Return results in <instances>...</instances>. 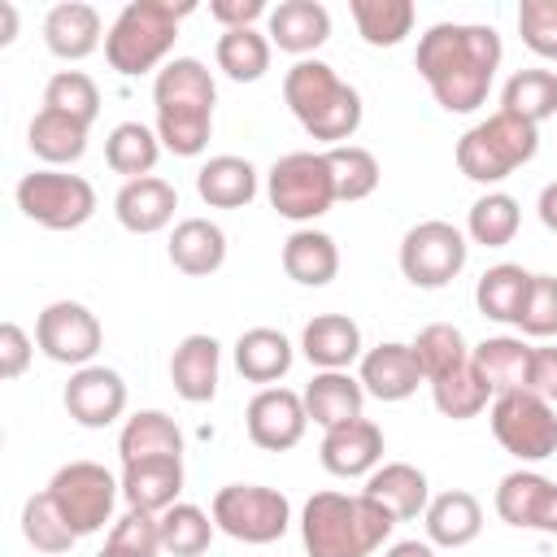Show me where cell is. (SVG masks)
<instances>
[{
  "instance_id": "7a4b0ae2",
  "label": "cell",
  "mask_w": 557,
  "mask_h": 557,
  "mask_svg": "<svg viewBox=\"0 0 557 557\" xmlns=\"http://www.w3.org/2000/svg\"><path fill=\"white\" fill-rule=\"evenodd\" d=\"M213 74L196 57H174L157 70L152 104H157V139L174 157H200L213 131Z\"/></svg>"
},
{
  "instance_id": "8d00e7d4",
  "label": "cell",
  "mask_w": 557,
  "mask_h": 557,
  "mask_svg": "<svg viewBox=\"0 0 557 557\" xmlns=\"http://www.w3.org/2000/svg\"><path fill=\"white\" fill-rule=\"evenodd\" d=\"M270 35H261L257 26H244V30H222L218 35V70L231 78V83H257L265 70H270Z\"/></svg>"
},
{
  "instance_id": "8992f818",
  "label": "cell",
  "mask_w": 557,
  "mask_h": 557,
  "mask_svg": "<svg viewBox=\"0 0 557 557\" xmlns=\"http://www.w3.org/2000/svg\"><path fill=\"white\" fill-rule=\"evenodd\" d=\"M540 148V126L496 109L492 117L474 122L461 139H457V170L470 178V183H505L518 165H527Z\"/></svg>"
},
{
  "instance_id": "5bb4252c",
  "label": "cell",
  "mask_w": 557,
  "mask_h": 557,
  "mask_svg": "<svg viewBox=\"0 0 557 557\" xmlns=\"http://www.w3.org/2000/svg\"><path fill=\"white\" fill-rule=\"evenodd\" d=\"M244 426H248V440L265 453H287L300 444L305 426H309V413H305V396L292 392V387H261L248 409H244Z\"/></svg>"
},
{
  "instance_id": "83f0119b",
  "label": "cell",
  "mask_w": 557,
  "mask_h": 557,
  "mask_svg": "<svg viewBox=\"0 0 557 557\" xmlns=\"http://www.w3.org/2000/svg\"><path fill=\"white\" fill-rule=\"evenodd\" d=\"M117 457H122V466L157 461V457H183V431L174 426L170 413L139 409L126 418V426L117 435Z\"/></svg>"
},
{
  "instance_id": "f1b7e54d",
  "label": "cell",
  "mask_w": 557,
  "mask_h": 557,
  "mask_svg": "<svg viewBox=\"0 0 557 557\" xmlns=\"http://www.w3.org/2000/svg\"><path fill=\"white\" fill-rule=\"evenodd\" d=\"M170 261L174 270L191 274V278H205L213 270H222L226 261V231L209 218H183L170 235Z\"/></svg>"
},
{
  "instance_id": "7bdbcfd3",
  "label": "cell",
  "mask_w": 557,
  "mask_h": 557,
  "mask_svg": "<svg viewBox=\"0 0 557 557\" xmlns=\"http://www.w3.org/2000/svg\"><path fill=\"white\" fill-rule=\"evenodd\" d=\"M518 222H522V209L509 191H487L470 205V218H466V235L483 248H505L513 235H518Z\"/></svg>"
},
{
  "instance_id": "f6af8a7d",
  "label": "cell",
  "mask_w": 557,
  "mask_h": 557,
  "mask_svg": "<svg viewBox=\"0 0 557 557\" xmlns=\"http://www.w3.org/2000/svg\"><path fill=\"white\" fill-rule=\"evenodd\" d=\"M22 535H26V544L39 548V553H70L74 540H78V535L70 531V522L61 518V509L52 505L48 492L26 496V505H22Z\"/></svg>"
},
{
  "instance_id": "7c38bea8",
  "label": "cell",
  "mask_w": 557,
  "mask_h": 557,
  "mask_svg": "<svg viewBox=\"0 0 557 557\" xmlns=\"http://www.w3.org/2000/svg\"><path fill=\"white\" fill-rule=\"evenodd\" d=\"M466 257H470L466 235L453 222H440V218H426V222L409 226L405 239H400V274L413 287H426V292L453 283L466 270Z\"/></svg>"
},
{
  "instance_id": "d4e9b609",
  "label": "cell",
  "mask_w": 557,
  "mask_h": 557,
  "mask_svg": "<svg viewBox=\"0 0 557 557\" xmlns=\"http://www.w3.org/2000/svg\"><path fill=\"white\" fill-rule=\"evenodd\" d=\"M300 352L318 370H348L361 357V326L348 313H318L300 331Z\"/></svg>"
},
{
  "instance_id": "277c9868",
  "label": "cell",
  "mask_w": 557,
  "mask_h": 557,
  "mask_svg": "<svg viewBox=\"0 0 557 557\" xmlns=\"http://www.w3.org/2000/svg\"><path fill=\"white\" fill-rule=\"evenodd\" d=\"M283 100L296 113V122L322 139L326 148H339L357 135L361 126V96L352 83H344L326 61L305 57L287 70L283 78Z\"/></svg>"
},
{
  "instance_id": "d6a6232c",
  "label": "cell",
  "mask_w": 557,
  "mask_h": 557,
  "mask_svg": "<svg viewBox=\"0 0 557 557\" xmlns=\"http://www.w3.org/2000/svg\"><path fill=\"white\" fill-rule=\"evenodd\" d=\"M235 370L248 383H265L274 387L287 370H292V339L274 326H252L235 339Z\"/></svg>"
},
{
  "instance_id": "cb8c5ba5",
  "label": "cell",
  "mask_w": 557,
  "mask_h": 557,
  "mask_svg": "<svg viewBox=\"0 0 557 557\" xmlns=\"http://www.w3.org/2000/svg\"><path fill=\"white\" fill-rule=\"evenodd\" d=\"M531 357H535V348L522 344L518 335H492V339L470 348V361H474L479 379L492 387V396L527 392L531 387Z\"/></svg>"
},
{
  "instance_id": "ac0fdd59",
  "label": "cell",
  "mask_w": 557,
  "mask_h": 557,
  "mask_svg": "<svg viewBox=\"0 0 557 557\" xmlns=\"http://www.w3.org/2000/svg\"><path fill=\"white\" fill-rule=\"evenodd\" d=\"M357 379H361L366 396H374V400H409L418 392V383H426L422 370H418L413 348L396 344V339L361 352V374Z\"/></svg>"
},
{
  "instance_id": "f907efd6",
  "label": "cell",
  "mask_w": 557,
  "mask_h": 557,
  "mask_svg": "<svg viewBox=\"0 0 557 557\" xmlns=\"http://www.w3.org/2000/svg\"><path fill=\"white\" fill-rule=\"evenodd\" d=\"M30 335L17 326V322H4L0 326V379H22L26 366H30Z\"/></svg>"
},
{
  "instance_id": "8fae6325",
  "label": "cell",
  "mask_w": 557,
  "mask_h": 557,
  "mask_svg": "<svg viewBox=\"0 0 557 557\" xmlns=\"http://www.w3.org/2000/svg\"><path fill=\"white\" fill-rule=\"evenodd\" d=\"M492 435L518 461H544L557 453V413L535 392H505L492 396Z\"/></svg>"
},
{
  "instance_id": "74e56055",
  "label": "cell",
  "mask_w": 557,
  "mask_h": 557,
  "mask_svg": "<svg viewBox=\"0 0 557 557\" xmlns=\"http://www.w3.org/2000/svg\"><path fill=\"white\" fill-rule=\"evenodd\" d=\"M527 287H531V274L522 265H513V261H500V265L483 270L479 287H474V305L492 322H518L522 300H527Z\"/></svg>"
},
{
  "instance_id": "f35d334b",
  "label": "cell",
  "mask_w": 557,
  "mask_h": 557,
  "mask_svg": "<svg viewBox=\"0 0 557 557\" xmlns=\"http://www.w3.org/2000/svg\"><path fill=\"white\" fill-rule=\"evenodd\" d=\"M500 109L540 126L548 117H557V74L553 70H518L509 74L505 91H500Z\"/></svg>"
},
{
  "instance_id": "9a60e30c",
  "label": "cell",
  "mask_w": 557,
  "mask_h": 557,
  "mask_svg": "<svg viewBox=\"0 0 557 557\" xmlns=\"http://www.w3.org/2000/svg\"><path fill=\"white\" fill-rule=\"evenodd\" d=\"M496 513L509 527L557 535V483L540 470H513L496 487Z\"/></svg>"
},
{
  "instance_id": "ab89813d",
  "label": "cell",
  "mask_w": 557,
  "mask_h": 557,
  "mask_svg": "<svg viewBox=\"0 0 557 557\" xmlns=\"http://www.w3.org/2000/svg\"><path fill=\"white\" fill-rule=\"evenodd\" d=\"M409 348H413L418 370H422L426 383H435V379H444V374H453L457 366L470 361V344H466V335H461L453 322H431V326H422Z\"/></svg>"
},
{
  "instance_id": "c3c4849f",
  "label": "cell",
  "mask_w": 557,
  "mask_h": 557,
  "mask_svg": "<svg viewBox=\"0 0 557 557\" xmlns=\"http://www.w3.org/2000/svg\"><path fill=\"white\" fill-rule=\"evenodd\" d=\"M513 326L531 339L557 335V274H531V287H527V300Z\"/></svg>"
},
{
  "instance_id": "681fc988",
  "label": "cell",
  "mask_w": 557,
  "mask_h": 557,
  "mask_svg": "<svg viewBox=\"0 0 557 557\" xmlns=\"http://www.w3.org/2000/svg\"><path fill=\"white\" fill-rule=\"evenodd\" d=\"M518 35L535 57L557 61V0H522L518 4Z\"/></svg>"
},
{
  "instance_id": "6f0895ef",
  "label": "cell",
  "mask_w": 557,
  "mask_h": 557,
  "mask_svg": "<svg viewBox=\"0 0 557 557\" xmlns=\"http://www.w3.org/2000/svg\"><path fill=\"white\" fill-rule=\"evenodd\" d=\"M96 557H113V553H109V548H100V553H96Z\"/></svg>"
},
{
  "instance_id": "e0dca14e",
  "label": "cell",
  "mask_w": 557,
  "mask_h": 557,
  "mask_svg": "<svg viewBox=\"0 0 557 557\" xmlns=\"http://www.w3.org/2000/svg\"><path fill=\"white\" fill-rule=\"evenodd\" d=\"M322 466L335 474V479H361V474H374L383 466V431L370 422V418H352L344 426H331L322 435V448H318Z\"/></svg>"
},
{
  "instance_id": "f5cc1de1",
  "label": "cell",
  "mask_w": 557,
  "mask_h": 557,
  "mask_svg": "<svg viewBox=\"0 0 557 557\" xmlns=\"http://www.w3.org/2000/svg\"><path fill=\"white\" fill-rule=\"evenodd\" d=\"M527 392L544 396L548 405L557 400V348H535V357H531V387Z\"/></svg>"
},
{
  "instance_id": "484cf974",
  "label": "cell",
  "mask_w": 557,
  "mask_h": 557,
  "mask_svg": "<svg viewBox=\"0 0 557 557\" xmlns=\"http://www.w3.org/2000/svg\"><path fill=\"white\" fill-rule=\"evenodd\" d=\"M300 396H305V413H309L322 431L361 418V405H366V387H361V379H352L348 370H318V374L305 383Z\"/></svg>"
},
{
  "instance_id": "52a82bcc",
  "label": "cell",
  "mask_w": 557,
  "mask_h": 557,
  "mask_svg": "<svg viewBox=\"0 0 557 557\" xmlns=\"http://www.w3.org/2000/svg\"><path fill=\"white\" fill-rule=\"evenodd\" d=\"M265 196L278 218L287 222H313L335 205V178L326 165V152H287L265 174Z\"/></svg>"
},
{
  "instance_id": "d590c367",
  "label": "cell",
  "mask_w": 557,
  "mask_h": 557,
  "mask_svg": "<svg viewBox=\"0 0 557 557\" xmlns=\"http://www.w3.org/2000/svg\"><path fill=\"white\" fill-rule=\"evenodd\" d=\"M157 157H161V139L144 122H117L109 131V139H104V161H109L113 174H126V183L131 178H148Z\"/></svg>"
},
{
  "instance_id": "ffe728a7",
  "label": "cell",
  "mask_w": 557,
  "mask_h": 557,
  "mask_svg": "<svg viewBox=\"0 0 557 557\" xmlns=\"http://www.w3.org/2000/svg\"><path fill=\"white\" fill-rule=\"evenodd\" d=\"M265 35H270L274 48H283V52L305 61L313 48H322L331 39V13L318 0H283V4L270 9Z\"/></svg>"
},
{
  "instance_id": "7dc6e473",
  "label": "cell",
  "mask_w": 557,
  "mask_h": 557,
  "mask_svg": "<svg viewBox=\"0 0 557 557\" xmlns=\"http://www.w3.org/2000/svg\"><path fill=\"white\" fill-rule=\"evenodd\" d=\"M104 548H109L113 557H157V553H165V548H161V527H157V513L126 509V513L113 522V531H109Z\"/></svg>"
},
{
  "instance_id": "5b68a950",
  "label": "cell",
  "mask_w": 557,
  "mask_h": 557,
  "mask_svg": "<svg viewBox=\"0 0 557 557\" xmlns=\"http://www.w3.org/2000/svg\"><path fill=\"white\" fill-rule=\"evenodd\" d=\"M191 13V4H165V0H131L109 35H104V61L135 78V74H148L165 61V52L174 48L178 39V22Z\"/></svg>"
},
{
  "instance_id": "4dcf8cb0",
  "label": "cell",
  "mask_w": 557,
  "mask_h": 557,
  "mask_svg": "<svg viewBox=\"0 0 557 557\" xmlns=\"http://www.w3.org/2000/svg\"><path fill=\"white\" fill-rule=\"evenodd\" d=\"M422 518H426V540L440 544V548H466V544L479 540V531H483V509H479V500H474L470 492H461V487L431 496V505H426Z\"/></svg>"
},
{
  "instance_id": "bcb514c9",
  "label": "cell",
  "mask_w": 557,
  "mask_h": 557,
  "mask_svg": "<svg viewBox=\"0 0 557 557\" xmlns=\"http://www.w3.org/2000/svg\"><path fill=\"white\" fill-rule=\"evenodd\" d=\"M44 109H57V113H70L78 122H96L100 113V87L83 74V70H57L44 87Z\"/></svg>"
},
{
  "instance_id": "6da1fadb",
  "label": "cell",
  "mask_w": 557,
  "mask_h": 557,
  "mask_svg": "<svg viewBox=\"0 0 557 557\" xmlns=\"http://www.w3.org/2000/svg\"><path fill=\"white\" fill-rule=\"evenodd\" d=\"M500 35L479 22H435L418 39V74L426 78L431 96L448 113H474L496 78L500 65Z\"/></svg>"
},
{
  "instance_id": "9f6ffc18",
  "label": "cell",
  "mask_w": 557,
  "mask_h": 557,
  "mask_svg": "<svg viewBox=\"0 0 557 557\" xmlns=\"http://www.w3.org/2000/svg\"><path fill=\"white\" fill-rule=\"evenodd\" d=\"M13 30H17V9L4 0L0 4V44H13Z\"/></svg>"
},
{
  "instance_id": "836d02e7",
  "label": "cell",
  "mask_w": 557,
  "mask_h": 557,
  "mask_svg": "<svg viewBox=\"0 0 557 557\" xmlns=\"http://www.w3.org/2000/svg\"><path fill=\"white\" fill-rule=\"evenodd\" d=\"M87 122H78V117H70V113H57V109H39L35 117H30V126H26V144H30V152L39 157V161H48V165H70V161H78L83 152H87Z\"/></svg>"
},
{
  "instance_id": "30bf717a",
  "label": "cell",
  "mask_w": 557,
  "mask_h": 557,
  "mask_svg": "<svg viewBox=\"0 0 557 557\" xmlns=\"http://www.w3.org/2000/svg\"><path fill=\"white\" fill-rule=\"evenodd\" d=\"M74 535H91L113 518V500L122 496V479H113L100 461H70L44 487Z\"/></svg>"
},
{
  "instance_id": "3957f363",
  "label": "cell",
  "mask_w": 557,
  "mask_h": 557,
  "mask_svg": "<svg viewBox=\"0 0 557 557\" xmlns=\"http://www.w3.org/2000/svg\"><path fill=\"white\" fill-rule=\"evenodd\" d=\"M396 518L366 492H313L300 509V540L309 557H370L392 535Z\"/></svg>"
},
{
  "instance_id": "1f68e13d",
  "label": "cell",
  "mask_w": 557,
  "mask_h": 557,
  "mask_svg": "<svg viewBox=\"0 0 557 557\" xmlns=\"http://www.w3.org/2000/svg\"><path fill=\"white\" fill-rule=\"evenodd\" d=\"M196 191L209 209H244L257 196V170H252V161L231 157V152L209 157L196 170Z\"/></svg>"
},
{
  "instance_id": "ba28073f",
  "label": "cell",
  "mask_w": 557,
  "mask_h": 557,
  "mask_svg": "<svg viewBox=\"0 0 557 557\" xmlns=\"http://www.w3.org/2000/svg\"><path fill=\"white\" fill-rule=\"evenodd\" d=\"M213 522L239 544H274L292 527V505L283 492L261 483H226L213 492Z\"/></svg>"
},
{
  "instance_id": "603a6c76",
  "label": "cell",
  "mask_w": 557,
  "mask_h": 557,
  "mask_svg": "<svg viewBox=\"0 0 557 557\" xmlns=\"http://www.w3.org/2000/svg\"><path fill=\"white\" fill-rule=\"evenodd\" d=\"M374 505H383L396 522H413L418 513H426L431 505V487H426V474L409 461H383L374 474H366V487H361Z\"/></svg>"
},
{
  "instance_id": "4316f807",
  "label": "cell",
  "mask_w": 557,
  "mask_h": 557,
  "mask_svg": "<svg viewBox=\"0 0 557 557\" xmlns=\"http://www.w3.org/2000/svg\"><path fill=\"white\" fill-rule=\"evenodd\" d=\"M178 492H183V457H157V461L122 466V496L131 509L165 513L170 505H178Z\"/></svg>"
},
{
  "instance_id": "ee69618b",
  "label": "cell",
  "mask_w": 557,
  "mask_h": 557,
  "mask_svg": "<svg viewBox=\"0 0 557 557\" xmlns=\"http://www.w3.org/2000/svg\"><path fill=\"white\" fill-rule=\"evenodd\" d=\"M326 165H331V178H335V200H366L374 196L379 187V161L370 148L361 144H339V148H326Z\"/></svg>"
},
{
  "instance_id": "9c48e42d",
  "label": "cell",
  "mask_w": 557,
  "mask_h": 557,
  "mask_svg": "<svg viewBox=\"0 0 557 557\" xmlns=\"http://www.w3.org/2000/svg\"><path fill=\"white\" fill-rule=\"evenodd\" d=\"M13 196L17 209L44 231H78L96 213V187L65 170H30Z\"/></svg>"
},
{
  "instance_id": "e575fe53",
  "label": "cell",
  "mask_w": 557,
  "mask_h": 557,
  "mask_svg": "<svg viewBox=\"0 0 557 557\" xmlns=\"http://www.w3.org/2000/svg\"><path fill=\"white\" fill-rule=\"evenodd\" d=\"M348 13L370 48H396L418 22L413 0H348Z\"/></svg>"
},
{
  "instance_id": "b9f144b4",
  "label": "cell",
  "mask_w": 557,
  "mask_h": 557,
  "mask_svg": "<svg viewBox=\"0 0 557 557\" xmlns=\"http://www.w3.org/2000/svg\"><path fill=\"white\" fill-rule=\"evenodd\" d=\"M431 400H435V409H440L444 418L466 422V418H479V413L487 409L492 387L479 379L474 361H466V366H457L453 374H444V379L431 383Z\"/></svg>"
},
{
  "instance_id": "db71d44e",
  "label": "cell",
  "mask_w": 557,
  "mask_h": 557,
  "mask_svg": "<svg viewBox=\"0 0 557 557\" xmlns=\"http://www.w3.org/2000/svg\"><path fill=\"white\" fill-rule=\"evenodd\" d=\"M535 213H540V222L557 235V183H548L544 191H540V200H535Z\"/></svg>"
},
{
  "instance_id": "44dd1931",
  "label": "cell",
  "mask_w": 557,
  "mask_h": 557,
  "mask_svg": "<svg viewBox=\"0 0 557 557\" xmlns=\"http://www.w3.org/2000/svg\"><path fill=\"white\" fill-rule=\"evenodd\" d=\"M174 209H178V191H174L165 178H157V174L131 178V183H122V191L113 196V213H117V222H122L131 235H157L161 226H170Z\"/></svg>"
},
{
  "instance_id": "11a10c76",
  "label": "cell",
  "mask_w": 557,
  "mask_h": 557,
  "mask_svg": "<svg viewBox=\"0 0 557 557\" xmlns=\"http://www.w3.org/2000/svg\"><path fill=\"white\" fill-rule=\"evenodd\" d=\"M383 557H435V548H431L426 540H400V544H392Z\"/></svg>"
},
{
  "instance_id": "60d3db41",
  "label": "cell",
  "mask_w": 557,
  "mask_h": 557,
  "mask_svg": "<svg viewBox=\"0 0 557 557\" xmlns=\"http://www.w3.org/2000/svg\"><path fill=\"white\" fill-rule=\"evenodd\" d=\"M157 527H161V548L170 557H200L213 540V513H205L200 505H170L165 513H157Z\"/></svg>"
},
{
  "instance_id": "2e32d148",
  "label": "cell",
  "mask_w": 557,
  "mask_h": 557,
  "mask_svg": "<svg viewBox=\"0 0 557 557\" xmlns=\"http://www.w3.org/2000/svg\"><path fill=\"white\" fill-rule=\"evenodd\" d=\"M61 400H65V413L78 426L100 431V426H109V422L122 418V409H126V383L109 366H83V370L70 374Z\"/></svg>"
},
{
  "instance_id": "7402d4cb",
  "label": "cell",
  "mask_w": 557,
  "mask_h": 557,
  "mask_svg": "<svg viewBox=\"0 0 557 557\" xmlns=\"http://www.w3.org/2000/svg\"><path fill=\"white\" fill-rule=\"evenodd\" d=\"M218 370H222V344L213 335H187L170 357V383L187 405H205L218 396Z\"/></svg>"
},
{
  "instance_id": "d6986e66",
  "label": "cell",
  "mask_w": 557,
  "mask_h": 557,
  "mask_svg": "<svg viewBox=\"0 0 557 557\" xmlns=\"http://www.w3.org/2000/svg\"><path fill=\"white\" fill-rule=\"evenodd\" d=\"M104 35H109V30H104L100 13H96L91 4H83V0H61V4H52L48 17H44V44H48V52L61 57V61H83V57H91Z\"/></svg>"
},
{
  "instance_id": "816d5d0a",
  "label": "cell",
  "mask_w": 557,
  "mask_h": 557,
  "mask_svg": "<svg viewBox=\"0 0 557 557\" xmlns=\"http://www.w3.org/2000/svg\"><path fill=\"white\" fill-rule=\"evenodd\" d=\"M209 17L222 22V30H244L257 17H270V4L265 0H213L209 4Z\"/></svg>"
},
{
  "instance_id": "f546056e",
  "label": "cell",
  "mask_w": 557,
  "mask_h": 557,
  "mask_svg": "<svg viewBox=\"0 0 557 557\" xmlns=\"http://www.w3.org/2000/svg\"><path fill=\"white\" fill-rule=\"evenodd\" d=\"M283 270L300 287H326L339 274V248H335V239L326 231L300 226L283 244Z\"/></svg>"
},
{
  "instance_id": "4fadbf2b",
  "label": "cell",
  "mask_w": 557,
  "mask_h": 557,
  "mask_svg": "<svg viewBox=\"0 0 557 557\" xmlns=\"http://www.w3.org/2000/svg\"><path fill=\"white\" fill-rule=\"evenodd\" d=\"M35 344L48 361L57 366H91V357L104 344V331L96 322V313L78 300H52L39 318H35Z\"/></svg>"
}]
</instances>
